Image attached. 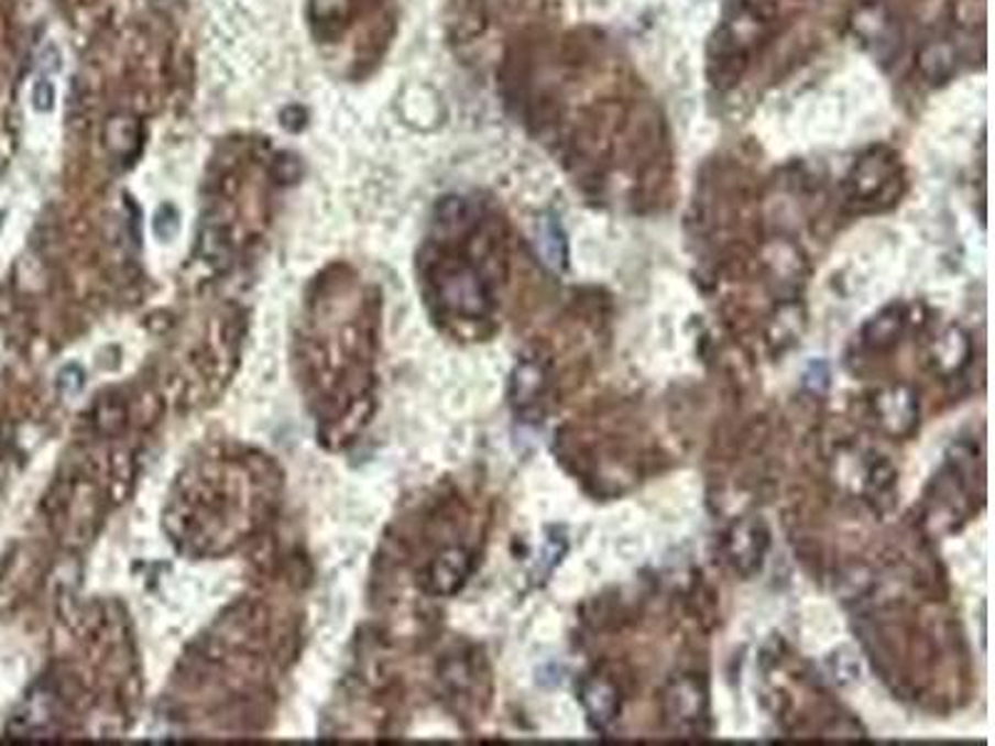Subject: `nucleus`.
<instances>
[{
	"label": "nucleus",
	"instance_id": "f257e3e1",
	"mask_svg": "<svg viewBox=\"0 0 995 746\" xmlns=\"http://www.w3.org/2000/svg\"><path fill=\"white\" fill-rule=\"evenodd\" d=\"M901 189V172L894 152L874 150L859 160V165L846 179L849 202L861 209H882L898 197Z\"/></svg>",
	"mask_w": 995,
	"mask_h": 746
},
{
	"label": "nucleus",
	"instance_id": "39448f33",
	"mask_svg": "<svg viewBox=\"0 0 995 746\" xmlns=\"http://www.w3.org/2000/svg\"><path fill=\"white\" fill-rule=\"evenodd\" d=\"M874 410L878 416V424L892 436H908L916 428V416H918V406L916 398L908 388L904 386H894L882 391L874 398Z\"/></svg>",
	"mask_w": 995,
	"mask_h": 746
},
{
	"label": "nucleus",
	"instance_id": "20e7f679",
	"mask_svg": "<svg viewBox=\"0 0 995 746\" xmlns=\"http://www.w3.org/2000/svg\"><path fill=\"white\" fill-rule=\"evenodd\" d=\"M665 716L677 729H692L707 716V692L692 677L675 679L665 692Z\"/></svg>",
	"mask_w": 995,
	"mask_h": 746
},
{
	"label": "nucleus",
	"instance_id": "9b49d317",
	"mask_svg": "<svg viewBox=\"0 0 995 746\" xmlns=\"http://www.w3.org/2000/svg\"><path fill=\"white\" fill-rule=\"evenodd\" d=\"M538 244H540L543 262L548 264L550 270H562V266H566L568 246H566V239H562V232H560L558 224H555V222L543 224Z\"/></svg>",
	"mask_w": 995,
	"mask_h": 746
},
{
	"label": "nucleus",
	"instance_id": "f03ea898",
	"mask_svg": "<svg viewBox=\"0 0 995 746\" xmlns=\"http://www.w3.org/2000/svg\"><path fill=\"white\" fill-rule=\"evenodd\" d=\"M441 299L468 319L483 317L491 309V296H488L483 282L466 264L448 266L441 274Z\"/></svg>",
	"mask_w": 995,
	"mask_h": 746
},
{
	"label": "nucleus",
	"instance_id": "9d476101",
	"mask_svg": "<svg viewBox=\"0 0 995 746\" xmlns=\"http://www.w3.org/2000/svg\"><path fill=\"white\" fill-rule=\"evenodd\" d=\"M904 331V314L898 309H888L882 317H876L864 331V339L871 349H886L901 337Z\"/></svg>",
	"mask_w": 995,
	"mask_h": 746
},
{
	"label": "nucleus",
	"instance_id": "423d86ee",
	"mask_svg": "<svg viewBox=\"0 0 995 746\" xmlns=\"http://www.w3.org/2000/svg\"><path fill=\"white\" fill-rule=\"evenodd\" d=\"M580 702L592 724L605 729L620 714V692L608 677H588L580 687Z\"/></svg>",
	"mask_w": 995,
	"mask_h": 746
},
{
	"label": "nucleus",
	"instance_id": "1a4fd4ad",
	"mask_svg": "<svg viewBox=\"0 0 995 746\" xmlns=\"http://www.w3.org/2000/svg\"><path fill=\"white\" fill-rule=\"evenodd\" d=\"M468 575V555L461 550L446 552L434 568V588L438 592H453Z\"/></svg>",
	"mask_w": 995,
	"mask_h": 746
},
{
	"label": "nucleus",
	"instance_id": "7ed1b4c3",
	"mask_svg": "<svg viewBox=\"0 0 995 746\" xmlns=\"http://www.w3.org/2000/svg\"><path fill=\"white\" fill-rule=\"evenodd\" d=\"M769 550V530L757 518L740 520L726 538V558L740 575L750 578L759 572Z\"/></svg>",
	"mask_w": 995,
	"mask_h": 746
},
{
	"label": "nucleus",
	"instance_id": "6e6552de",
	"mask_svg": "<svg viewBox=\"0 0 995 746\" xmlns=\"http://www.w3.org/2000/svg\"><path fill=\"white\" fill-rule=\"evenodd\" d=\"M545 386V371L540 363L535 361H523L518 369L513 373V398L518 406H531L538 401V396L543 394Z\"/></svg>",
	"mask_w": 995,
	"mask_h": 746
},
{
	"label": "nucleus",
	"instance_id": "0eeeda50",
	"mask_svg": "<svg viewBox=\"0 0 995 746\" xmlns=\"http://www.w3.org/2000/svg\"><path fill=\"white\" fill-rule=\"evenodd\" d=\"M931 356L936 371L943 373V376H953L971 361V341L959 327H951L933 343Z\"/></svg>",
	"mask_w": 995,
	"mask_h": 746
}]
</instances>
